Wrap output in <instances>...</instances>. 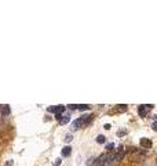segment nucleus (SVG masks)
Here are the masks:
<instances>
[{
    "label": "nucleus",
    "mask_w": 157,
    "mask_h": 166,
    "mask_svg": "<svg viewBox=\"0 0 157 166\" xmlns=\"http://www.w3.org/2000/svg\"><path fill=\"white\" fill-rule=\"evenodd\" d=\"M106 159H108V155L106 154L101 155L99 158L95 159V166H105V165H106Z\"/></svg>",
    "instance_id": "nucleus-1"
},
{
    "label": "nucleus",
    "mask_w": 157,
    "mask_h": 166,
    "mask_svg": "<svg viewBox=\"0 0 157 166\" xmlns=\"http://www.w3.org/2000/svg\"><path fill=\"white\" fill-rule=\"evenodd\" d=\"M84 125V120H83V118H78V119L76 120H73V123H72V126H73V129H78V127H81Z\"/></svg>",
    "instance_id": "nucleus-2"
},
{
    "label": "nucleus",
    "mask_w": 157,
    "mask_h": 166,
    "mask_svg": "<svg viewBox=\"0 0 157 166\" xmlns=\"http://www.w3.org/2000/svg\"><path fill=\"white\" fill-rule=\"evenodd\" d=\"M141 145L143 148H150V147H152V141H150L149 138L143 137V138H141Z\"/></svg>",
    "instance_id": "nucleus-3"
},
{
    "label": "nucleus",
    "mask_w": 157,
    "mask_h": 166,
    "mask_svg": "<svg viewBox=\"0 0 157 166\" xmlns=\"http://www.w3.org/2000/svg\"><path fill=\"white\" fill-rule=\"evenodd\" d=\"M138 112H139L141 116H146V114H148V107H146V105H139Z\"/></svg>",
    "instance_id": "nucleus-4"
},
{
    "label": "nucleus",
    "mask_w": 157,
    "mask_h": 166,
    "mask_svg": "<svg viewBox=\"0 0 157 166\" xmlns=\"http://www.w3.org/2000/svg\"><path fill=\"white\" fill-rule=\"evenodd\" d=\"M61 152H62V157H69L70 152H72V148L69 147V145H66V147L62 148V151H61Z\"/></svg>",
    "instance_id": "nucleus-5"
},
{
    "label": "nucleus",
    "mask_w": 157,
    "mask_h": 166,
    "mask_svg": "<svg viewBox=\"0 0 157 166\" xmlns=\"http://www.w3.org/2000/svg\"><path fill=\"white\" fill-rule=\"evenodd\" d=\"M124 155H125V151H119V154H116V162L121 161L124 158Z\"/></svg>",
    "instance_id": "nucleus-6"
},
{
    "label": "nucleus",
    "mask_w": 157,
    "mask_h": 166,
    "mask_svg": "<svg viewBox=\"0 0 157 166\" xmlns=\"http://www.w3.org/2000/svg\"><path fill=\"white\" fill-rule=\"evenodd\" d=\"M68 122H69V116H68V115H62L61 119H59V123L61 125H66Z\"/></svg>",
    "instance_id": "nucleus-7"
},
{
    "label": "nucleus",
    "mask_w": 157,
    "mask_h": 166,
    "mask_svg": "<svg viewBox=\"0 0 157 166\" xmlns=\"http://www.w3.org/2000/svg\"><path fill=\"white\" fill-rule=\"evenodd\" d=\"M65 111V108L62 107V105H58V107H55V115L58 116V115H61Z\"/></svg>",
    "instance_id": "nucleus-8"
},
{
    "label": "nucleus",
    "mask_w": 157,
    "mask_h": 166,
    "mask_svg": "<svg viewBox=\"0 0 157 166\" xmlns=\"http://www.w3.org/2000/svg\"><path fill=\"white\" fill-rule=\"evenodd\" d=\"M105 141H106V140H105V137L102 136V134H99V136L97 137V143H99V144H105Z\"/></svg>",
    "instance_id": "nucleus-9"
},
{
    "label": "nucleus",
    "mask_w": 157,
    "mask_h": 166,
    "mask_svg": "<svg viewBox=\"0 0 157 166\" xmlns=\"http://www.w3.org/2000/svg\"><path fill=\"white\" fill-rule=\"evenodd\" d=\"M117 111H119V112H124V111H127V105H121V107H119V108H117Z\"/></svg>",
    "instance_id": "nucleus-10"
},
{
    "label": "nucleus",
    "mask_w": 157,
    "mask_h": 166,
    "mask_svg": "<svg viewBox=\"0 0 157 166\" xmlns=\"http://www.w3.org/2000/svg\"><path fill=\"white\" fill-rule=\"evenodd\" d=\"M2 111H3V114H4V115L10 114V108H8V107H3V108H2Z\"/></svg>",
    "instance_id": "nucleus-11"
},
{
    "label": "nucleus",
    "mask_w": 157,
    "mask_h": 166,
    "mask_svg": "<svg viewBox=\"0 0 157 166\" xmlns=\"http://www.w3.org/2000/svg\"><path fill=\"white\" fill-rule=\"evenodd\" d=\"M72 138H73V137H72L70 134H68L66 138H65V143H70V141H72Z\"/></svg>",
    "instance_id": "nucleus-12"
},
{
    "label": "nucleus",
    "mask_w": 157,
    "mask_h": 166,
    "mask_svg": "<svg viewBox=\"0 0 157 166\" xmlns=\"http://www.w3.org/2000/svg\"><path fill=\"white\" fill-rule=\"evenodd\" d=\"M47 111H48V112L55 114V107H48V108H47Z\"/></svg>",
    "instance_id": "nucleus-13"
},
{
    "label": "nucleus",
    "mask_w": 157,
    "mask_h": 166,
    "mask_svg": "<svg viewBox=\"0 0 157 166\" xmlns=\"http://www.w3.org/2000/svg\"><path fill=\"white\" fill-rule=\"evenodd\" d=\"M106 148H108L109 151H112V150L114 148V144H112V143H110V144H108V147H106Z\"/></svg>",
    "instance_id": "nucleus-14"
},
{
    "label": "nucleus",
    "mask_w": 157,
    "mask_h": 166,
    "mask_svg": "<svg viewBox=\"0 0 157 166\" xmlns=\"http://www.w3.org/2000/svg\"><path fill=\"white\" fill-rule=\"evenodd\" d=\"M78 109H81V111H86V109H88V105H80V107H78Z\"/></svg>",
    "instance_id": "nucleus-15"
},
{
    "label": "nucleus",
    "mask_w": 157,
    "mask_h": 166,
    "mask_svg": "<svg viewBox=\"0 0 157 166\" xmlns=\"http://www.w3.org/2000/svg\"><path fill=\"white\" fill-rule=\"evenodd\" d=\"M59 163H61V159H59V158H58V159H55V166H58Z\"/></svg>",
    "instance_id": "nucleus-16"
},
{
    "label": "nucleus",
    "mask_w": 157,
    "mask_h": 166,
    "mask_svg": "<svg viewBox=\"0 0 157 166\" xmlns=\"http://www.w3.org/2000/svg\"><path fill=\"white\" fill-rule=\"evenodd\" d=\"M78 107H76V105H69V109H77Z\"/></svg>",
    "instance_id": "nucleus-17"
},
{
    "label": "nucleus",
    "mask_w": 157,
    "mask_h": 166,
    "mask_svg": "<svg viewBox=\"0 0 157 166\" xmlns=\"http://www.w3.org/2000/svg\"><path fill=\"white\" fill-rule=\"evenodd\" d=\"M153 129H154V130L157 131V122H156V123H153Z\"/></svg>",
    "instance_id": "nucleus-18"
},
{
    "label": "nucleus",
    "mask_w": 157,
    "mask_h": 166,
    "mask_svg": "<svg viewBox=\"0 0 157 166\" xmlns=\"http://www.w3.org/2000/svg\"><path fill=\"white\" fill-rule=\"evenodd\" d=\"M105 129H106V130H109V129H110V125H109V123L105 125Z\"/></svg>",
    "instance_id": "nucleus-19"
}]
</instances>
